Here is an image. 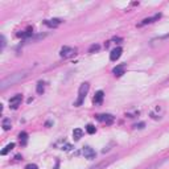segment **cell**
<instances>
[{
    "instance_id": "cell-1",
    "label": "cell",
    "mask_w": 169,
    "mask_h": 169,
    "mask_svg": "<svg viewBox=\"0 0 169 169\" xmlns=\"http://www.w3.org/2000/svg\"><path fill=\"white\" fill-rule=\"evenodd\" d=\"M28 72H21V73H15V74H11L10 77H7L5 79H3L1 83H0V89L1 90H5V89L8 87V86H12L15 83H17V82H20L21 79H24L28 74Z\"/></svg>"
},
{
    "instance_id": "cell-2",
    "label": "cell",
    "mask_w": 169,
    "mask_h": 169,
    "mask_svg": "<svg viewBox=\"0 0 169 169\" xmlns=\"http://www.w3.org/2000/svg\"><path fill=\"white\" fill-rule=\"evenodd\" d=\"M89 89H90V85L87 83V82H83L81 86H79V90H78V98H77V100L74 102V106H77V107H79V106L83 103L86 95H87L89 93Z\"/></svg>"
},
{
    "instance_id": "cell-3",
    "label": "cell",
    "mask_w": 169,
    "mask_h": 169,
    "mask_svg": "<svg viewBox=\"0 0 169 169\" xmlns=\"http://www.w3.org/2000/svg\"><path fill=\"white\" fill-rule=\"evenodd\" d=\"M77 53V49L75 48H70V46H64L61 50H60V56L62 58H69L74 56Z\"/></svg>"
},
{
    "instance_id": "cell-4",
    "label": "cell",
    "mask_w": 169,
    "mask_h": 169,
    "mask_svg": "<svg viewBox=\"0 0 169 169\" xmlns=\"http://www.w3.org/2000/svg\"><path fill=\"white\" fill-rule=\"evenodd\" d=\"M21 100H23V95L21 94H16L15 97H12L10 99V107L11 108H17L20 106V103H21Z\"/></svg>"
},
{
    "instance_id": "cell-5",
    "label": "cell",
    "mask_w": 169,
    "mask_h": 169,
    "mask_svg": "<svg viewBox=\"0 0 169 169\" xmlns=\"http://www.w3.org/2000/svg\"><path fill=\"white\" fill-rule=\"evenodd\" d=\"M97 119L99 121H103L106 124H112L114 123V116L110 114H100V115H97Z\"/></svg>"
},
{
    "instance_id": "cell-6",
    "label": "cell",
    "mask_w": 169,
    "mask_h": 169,
    "mask_svg": "<svg viewBox=\"0 0 169 169\" xmlns=\"http://www.w3.org/2000/svg\"><path fill=\"white\" fill-rule=\"evenodd\" d=\"M121 53H123V49H121L120 46L115 48L111 53H110V60H111V61H116V60H119L120 56H121Z\"/></svg>"
},
{
    "instance_id": "cell-7",
    "label": "cell",
    "mask_w": 169,
    "mask_h": 169,
    "mask_svg": "<svg viewBox=\"0 0 169 169\" xmlns=\"http://www.w3.org/2000/svg\"><path fill=\"white\" fill-rule=\"evenodd\" d=\"M83 155H85L86 159L93 160V159H95V151L90 147H85L83 148Z\"/></svg>"
},
{
    "instance_id": "cell-8",
    "label": "cell",
    "mask_w": 169,
    "mask_h": 169,
    "mask_svg": "<svg viewBox=\"0 0 169 169\" xmlns=\"http://www.w3.org/2000/svg\"><path fill=\"white\" fill-rule=\"evenodd\" d=\"M61 23H62V20H60V19H52V20H45L44 24L46 26H49V28H57Z\"/></svg>"
},
{
    "instance_id": "cell-9",
    "label": "cell",
    "mask_w": 169,
    "mask_h": 169,
    "mask_svg": "<svg viewBox=\"0 0 169 169\" xmlns=\"http://www.w3.org/2000/svg\"><path fill=\"white\" fill-rule=\"evenodd\" d=\"M160 17H161V13H157L155 15V16H152V17H148V19H144L143 21L139 24V26H143V25H147V24H151V23H153L155 20H159Z\"/></svg>"
},
{
    "instance_id": "cell-10",
    "label": "cell",
    "mask_w": 169,
    "mask_h": 169,
    "mask_svg": "<svg viewBox=\"0 0 169 169\" xmlns=\"http://www.w3.org/2000/svg\"><path fill=\"white\" fill-rule=\"evenodd\" d=\"M103 98H105V93H103L102 90L97 91L95 97H94V99H93L94 105H100V103H102V100H103Z\"/></svg>"
},
{
    "instance_id": "cell-11",
    "label": "cell",
    "mask_w": 169,
    "mask_h": 169,
    "mask_svg": "<svg viewBox=\"0 0 169 169\" xmlns=\"http://www.w3.org/2000/svg\"><path fill=\"white\" fill-rule=\"evenodd\" d=\"M124 70H126V65H118L116 67L112 69V73H114V75L120 77V75H123L124 74Z\"/></svg>"
},
{
    "instance_id": "cell-12",
    "label": "cell",
    "mask_w": 169,
    "mask_h": 169,
    "mask_svg": "<svg viewBox=\"0 0 169 169\" xmlns=\"http://www.w3.org/2000/svg\"><path fill=\"white\" fill-rule=\"evenodd\" d=\"M32 34H33V29H32V28H28L25 32L17 33V37H21V38H32Z\"/></svg>"
},
{
    "instance_id": "cell-13",
    "label": "cell",
    "mask_w": 169,
    "mask_h": 169,
    "mask_svg": "<svg viewBox=\"0 0 169 169\" xmlns=\"http://www.w3.org/2000/svg\"><path fill=\"white\" fill-rule=\"evenodd\" d=\"M82 136H83V131H82L81 128H75L73 131V138H74V140H75V141H78Z\"/></svg>"
},
{
    "instance_id": "cell-14",
    "label": "cell",
    "mask_w": 169,
    "mask_h": 169,
    "mask_svg": "<svg viewBox=\"0 0 169 169\" xmlns=\"http://www.w3.org/2000/svg\"><path fill=\"white\" fill-rule=\"evenodd\" d=\"M19 139H20V143H21V145H25L26 144V139H28V133H26V132H21L19 135Z\"/></svg>"
},
{
    "instance_id": "cell-15",
    "label": "cell",
    "mask_w": 169,
    "mask_h": 169,
    "mask_svg": "<svg viewBox=\"0 0 169 169\" xmlns=\"http://www.w3.org/2000/svg\"><path fill=\"white\" fill-rule=\"evenodd\" d=\"M3 128H4V131H8V129H11V119H4L3 120Z\"/></svg>"
},
{
    "instance_id": "cell-16",
    "label": "cell",
    "mask_w": 169,
    "mask_h": 169,
    "mask_svg": "<svg viewBox=\"0 0 169 169\" xmlns=\"http://www.w3.org/2000/svg\"><path fill=\"white\" fill-rule=\"evenodd\" d=\"M12 148H15V143H11V144H8V145H7V147H5V148H4V149H3V151H1V152H0V153H1V155H3V156H4V155H7V153H8V152H10V151H11V149H12Z\"/></svg>"
},
{
    "instance_id": "cell-17",
    "label": "cell",
    "mask_w": 169,
    "mask_h": 169,
    "mask_svg": "<svg viewBox=\"0 0 169 169\" xmlns=\"http://www.w3.org/2000/svg\"><path fill=\"white\" fill-rule=\"evenodd\" d=\"M44 90H45V87H44V83L42 82H38L37 83V87H36V91H37V94H42L44 93Z\"/></svg>"
},
{
    "instance_id": "cell-18",
    "label": "cell",
    "mask_w": 169,
    "mask_h": 169,
    "mask_svg": "<svg viewBox=\"0 0 169 169\" xmlns=\"http://www.w3.org/2000/svg\"><path fill=\"white\" fill-rule=\"evenodd\" d=\"M86 131H87V133H90V135H93V133H95V127L93 126V124H87L86 126Z\"/></svg>"
},
{
    "instance_id": "cell-19",
    "label": "cell",
    "mask_w": 169,
    "mask_h": 169,
    "mask_svg": "<svg viewBox=\"0 0 169 169\" xmlns=\"http://www.w3.org/2000/svg\"><path fill=\"white\" fill-rule=\"evenodd\" d=\"M100 49V45H98V44H94V45H91L90 48H89V53H94V52H98V50Z\"/></svg>"
},
{
    "instance_id": "cell-20",
    "label": "cell",
    "mask_w": 169,
    "mask_h": 169,
    "mask_svg": "<svg viewBox=\"0 0 169 169\" xmlns=\"http://www.w3.org/2000/svg\"><path fill=\"white\" fill-rule=\"evenodd\" d=\"M25 169H38V167H37L36 164H28L25 167Z\"/></svg>"
},
{
    "instance_id": "cell-21",
    "label": "cell",
    "mask_w": 169,
    "mask_h": 169,
    "mask_svg": "<svg viewBox=\"0 0 169 169\" xmlns=\"http://www.w3.org/2000/svg\"><path fill=\"white\" fill-rule=\"evenodd\" d=\"M144 126H145V123H143V121H141V123H138V124H135V128H139V129H141V128H144Z\"/></svg>"
},
{
    "instance_id": "cell-22",
    "label": "cell",
    "mask_w": 169,
    "mask_h": 169,
    "mask_svg": "<svg viewBox=\"0 0 169 169\" xmlns=\"http://www.w3.org/2000/svg\"><path fill=\"white\" fill-rule=\"evenodd\" d=\"M4 46H5V37L4 36H1V46H0V49H4Z\"/></svg>"
}]
</instances>
